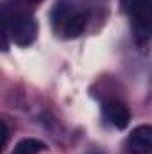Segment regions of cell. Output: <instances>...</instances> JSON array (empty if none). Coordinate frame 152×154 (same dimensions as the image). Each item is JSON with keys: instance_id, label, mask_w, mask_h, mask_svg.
Masks as SVG:
<instances>
[{"instance_id": "cell-1", "label": "cell", "mask_w": 152, "mask_h": 154, "mask_svg": "<svg viewBox=\"0 0 152 154\" xmlns=\"http://www.w3.org/2000/svg\"><path fill=\"white\" fill-rule=\"evenodd\" d=\"M5 34H9L16 45L29 47L38 36V22L25 11H16L13 14L5 11Z\"/></svg>"}, {"instance_id": "cell-2", "label": "cell", "mask_w": 152, "mask_h": 154, "mask_svg": "<svg viewBox=\"0 0 152 154\" xmlns=\"http://www.w3.org/2000/svg\"><path fill=\"white\" fill-rule=\"evenodd\" d=\"M127 151L131 154H149L152 151V125H138L127 136Z\"/></svg>"}, {"instance_id": "cell-3", "label": "cell", "mask_w": 152, "mask_h": 154, "mask_svg": "<svg viewBox=\"0 0 152 154\" xmlns=\"http://www.w3.org/2000/svg\"><path fill=\"white\" fill-rule=\"evenodd\" d=\"M102 113L104 118L116 129H125L131 122V111L129 108L122 102V100H116V99H109L104 102L102 106Z\"/></svg>"}, {"instance_id": "cell-4", "label": "cell", "mask_w": 152, "mask_h": 154, "mask_svg": "<svg viewBox=\"0 0 152 154\" xmlns=\"http://www.w3.org/2000/svg\"><path fill=\"white\" fill-rule=\"evenodd\" d=\"M88 23V14L84 11H72V14L63 22L61 31L66 38H77L84 32Z\"/></svg>"}, {"instance_id": "cell-5", "label": "cell", "mask_w": 152, "mask_h": 154, "mask_svg": "<svg viewBox=\"0 0 152 154\" xmlns=\"http://www.w3.org/2000/svg\"><path fill=\"white\" fill-rule=\"evenodd\" d=\"M47 149V145L41 142V140H36V138H23L20 140L14 149L11 151V154H39Z\"/></svg>"}, {"instance_id": "cell-6", "label": "cell", "mask_w": 152, "mask_h": 154, "mask_svg": "<svg viewBox=\"0 0 152 154\" xmlns=\"http://www.w3.org/2000/svg\"><path fill=\"white\" fill-rule=\"evenodd\" d=\"M7 140H9V129H7V124L2 120V147L7 145Z\"/></svg>"}, {"instance_id": "cell-7", "label": "cell", "mask_w": 152, "mask_h": 154, "mask_svg": "<svg viewBox=\"0 0 152 154\" xmlns=\"http://www.w3.org/2000/svg\"><path fill=\"white\" fill-rule=\"evenodd\" d=\"M27 2H32V4H38V2H43V0H27Z\"/></svg>"}, {"instance_id": "cell-8", "label": "cell", "mask_w": 152, "mask_h": 154, "mask_svg": "<svg viewBox=\"0 0 152 154\" xmlns=\"http://www.w3.org/2000/svg\"><path fill=\"white\" fill-rule=\"evenodd\" d=\"M150 13H152V0H150Z\"/></svg>"}, {"instance_id": "cell-9", "label": "cell", "mask_w": 152, "mask_h": 154, "mask_svg": "<svg viewBox=\"0 0 152 154\" xmlns=\"http://www.w3.org/2000/svg\"><path fill=\"white\" fill-rule=\"evenodd\" d=\"M93 154H95V152H93Z\"/></svg>"}]
</instances>
